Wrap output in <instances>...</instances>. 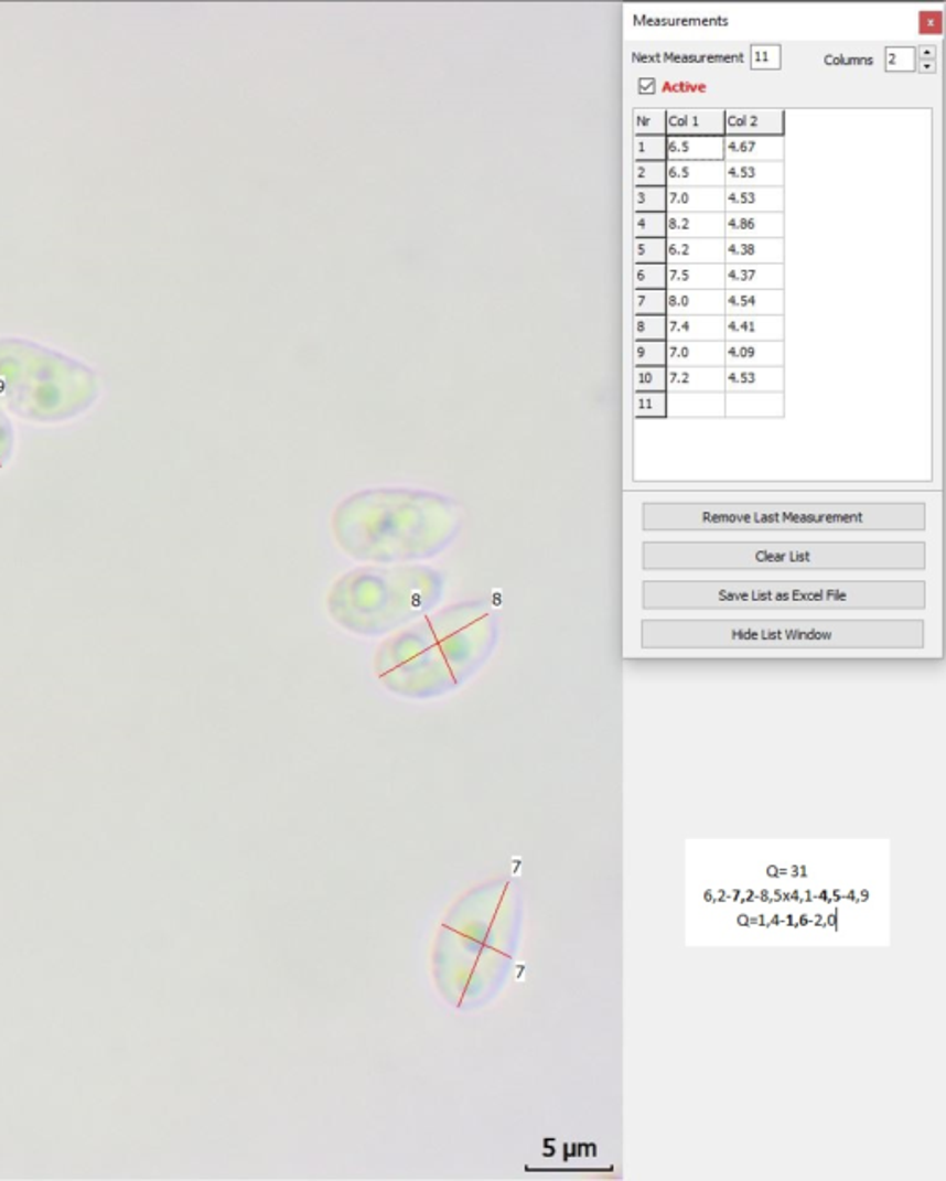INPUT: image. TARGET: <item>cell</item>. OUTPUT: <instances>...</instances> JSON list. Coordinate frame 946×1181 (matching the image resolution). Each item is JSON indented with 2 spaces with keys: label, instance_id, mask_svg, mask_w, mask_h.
<instances>
[{
  "label": "cell",
  "instance_id": "6da1fadb",
  "mask_svg": "<svg viewBox=\"0 0 946 1181\" xmlns=\"http://www.w3.org/2000/svg\"><path fill=\"white\" fill-rule=\"evenodd\" d=\"M644 651H923V618H644Z\"/></svg>",
  "mask_w": 946,
  "mask_h": 1181
},
{
  "label": "cell",
  "instance_id": "7a4b0ae2",
  "mask_svg": "<svg viewBox=\"0 0 946 1181\" xmlns=\"http://www.w3.org/2000/svg\"><path fill=\"white\" fill-rule=\"evenodd\" d=\"M645 612H923L924 579H645Z\"/></svg>",
  "mask_w": 946,
  "mask_h": 1181
},
{
  "label": "cell",
  "instance_id": "3957f363",
  "mask_svg": "<svg viewBox=\"0 0 946 1181\" xmlns=\"http://www.w3.org/2000/svg\"><path fill=\"white\" fill-rule=\"evenodd\" d=\"M644 571H926L924 540H645Z\"/></svg>",
  "mask_w": 946,
  "mask_h": 1181
},
{
  "label": "cell",
  "instance_id": "277c9868",
  "mask_svg": "<svg viewBox=\"0 0 946 1181\" xmlns=\"http://www.w3.org/2000/svg\"><path fill=\"white\" fill-rule=\"evenodd\" d=\"M497 642L499 616L491 603L459 601L383 640L374 656V675L401 699H440L480 674Z\"/></svg>",
  "mask_w": 946,
  "mask_h": 1181
},
{
  "label": "cell",
  "instance_id": "5b68a950",
  "mask_svg": "<svg viewBox=\"0 0 946 1181\" xmlns=\"http://www.w3.org/2000/svg\"><path fill=\"white\" fill-rule=\"evenodd\" d=\"M644 533H924V502H644Z\"/></svg>",
  "mask_w": 946,
  "mask_h": 1181
},
{
  "label": "cell",
  "instance_id": "8992f818",
  "mask_svg": "<svg viewBox=\"0 0 946 1181\" xmlns=\"http://www.w3.org/2000/svg\"><path fill=\"white\" fill-rule=\"evenodd\" d=\"M464 508L426 488L377 486L336 503L331 533L343 554L368 565H418L455 544Z\"/></svg>",
  "mask_w": 946,
  "mask_h": 1181
},
{
  "label": "cell",
  "instance_id": "52a82bcc",
  "mask_svg": "<svg viewBox=\"0 0 946 1181\" xmlns=\"http://www.w3.org/2000/svg\"><path fill=\"white\" fill-rule=\"evenodd\" d=\"M444 571L423 565H368L331 584L325 609L346 633L377 638L433 612L445 594Z\"/></svg>",
  "mask_w": 946,
  "mask_h": 1181
},
{
  "label": "cell",
  "instance_id": "ba28073f",
  "mask_svg": "<svg viewBox=\"0 0 946 1181\" xmlns=\"http://www.w3.org/2000/svg\"><path fill=\"white\" fill-rule=\"evenodd\" d=\"M100 377L86 363L26 339H0V406L35 423L69 422L97 404Z\"/></svg>",
  "mask_w": 946,
  "mask_h": 1181
},
{
  "label": "cell",
  "instance_id": "9c48e42d",
  "mask_svg": "<svg viewBox=\"0 0 946 1181\" xmlns=\"http://www.w3.org/2000/svg\"><path fill=\"white\" fill-rule=\"evenodd\" d=\"M724 138V109H666V138Z\"/></svg>",
  "mask_w": 946,
  "mask_h": 1181
},
{
  "label": "cell",
  "instance_id": "30bf717a",
  "mask_svg": "<svg viewBox=\"0 0 946 1181\" xmlns=\"http://www.w3.org/2000/svg\"><path fill=\"white\" fill-rule=\"evenodd\" d=\"M724 136H784L782 109H724Z\"/></svg>",
  "mask_w": 946,
  "mask_h": 1181
},
{
  "label": "cell",
  "instance_id": "8fae6325",
  "mask_svg": "<svg viewBox=\"0 0 946 1181\" xmlns=\"http://www.w3.org/2000/svg\"><path fill=\"white\" fill-rule=\"evenodd\" d=\"M784 265H724V291H784Z\"/></svg>",
  "mask_w": 946,
  "mask_h": 1181
},
{
  "label": "cell",
  "instance_id": "7c38bea8",
  "mask_svg": "<svg viewBox=\"0 0 946 1181\" xmlns=\"http://www.w3.org/2000/svg\"><path fill=\"white\" fill-rule=\"evenodd\" d=\"M784 316H724V343H784Z\"/></svg>",
  "mask_w": 946,
  "mask_h": 1181
},
{
  "label": "cell",
  "instance_id": "4fadbf2b",
  "mask_svg": "<svg viewBox=\"0 0 946 1181\" xmlns=\"http://www.w3.org/2000/svg\"><path fill=\"white\" fill-rule=\"evenodd\" d=\"M724 239H784V213H724Z\"/></svg>",
  "mask_w": 946,
  "mask_h": 1181
},
{
  "label": "cell",
  "instance_id": "5bb4252c",
  "mask_svg": "<svg viewBox=\"0 0 946 1181\" xmlns=\"http://www.w3.org/2000/svg\"><path fill=\"white\" fill-rule=\"evenodd\" d=\"M724 187H784V161H724Z\"/></svg>",
  "mask_w": 946,
  "mask_h": 1181
},
{
  "label": "cell",
  "instance_id": "9a60e30c",
  "mask_svg": "<svg viewBox=\"0 0 946 1181\" xmlns=\"http://www.w3.org/2000/svg\"><path fill=\"white\" fill-rule=\"evenodd\" d=\"M666 239H724V213H666Z\"/></svg>",
  "mask_w": 946,
  "mask_h": 1181
},
{
  "label": "cell",
  "instance_id": "2e32d148",
  "mask_svg": "<svg viewBox=\"0 0 946 1181\" xmlns=\"http://www.w3.org/2000/svg\"><path fill=\"white\" fill-rule=\"evenodd\" d=\"M666 291H724V265H666Z\"/></svg>",
  "mask_w": 946,
  "mask_h": 1181
},
{
  "label": "cell",
  "instance_id": "e0dca14e",
  "mask_svg": "<svg viewBox=\"0 0 946 1181\" xmlns=\"http://www.w3.org/2000/svg\"><path fill=\"white\" fill-rule=\"evenodd\" d=\"M666 187H724V161H667Z\"/></svg>",
  "mask_w": 946,
  "mask_h": 1181
},
{
  "label": "cell",
  "instance_id": "ac0fdd59",
  "mask_svg": "<svg viewBox=\"0 0 946 1181\" xmlns=\"http://www.w3.org/2000/svg\"><path fill=\"white\" fill-rule=\"evenodd\" d=\"M784 359V343H724V368H776Z\"/></svg>",
  "mask_w": 946,
  "mask_h": 1181
},
{
  "label": "cell",
  "instance_id": "d6986e66",
  "mask_svg": "<svg viewBox=\"0 0 946 1181\" xmlns=\"http://www.w3.org/2000/svg\"><path fill=\"white\" fill-rule=\"evenodd\" d=\"M784 291H724V316H784Z\"/></svg>",
  "mask_w": 946,
  "mask_h": 1181
},
{
  "label": "cell",
  "instance_id": "ffe728a7",
  "mask_svg": "<svg viewBox=\"0 0 946 1181\" xmlns=\"http://www.w3.org/2000/svg\"><path fill=\"white\" fill-rule=\"evenodd\" d=\"M666 366L669 368H724V343L666 341Z\"/></svg>",
  "mask_w": 946,
  "mask_h": 1181
},
{
  "label": "cell",
  "instance_id": "44dd1931",
  "mask_svg": "<svg viewBox=\"0 0 946 1181\" xmlns=\"http://www.w3.org/2000/svg\"><path fill=\"white\" fill-rule=\"evenodd\" d=\"M784 187H724V213H784Z\"/></svg>",
  "mask_w": 946,
  "mask_h": 1181
},
{
  "label": "cell",
  "instance_id": "7402d4cb",
  "mask_svg": "<svg viewBox=\"0 0 946 1181\" xmlns=\"http://www.w3.org/2000/svg\"><path fill=\"white\" fill-rule=\"evenodd\" d=\"M784 239H724V265H784Z\"/></svg>",
  "mask_w": 946,
  "mask_h": 1181
},
{
  "label": "cell",
  "instance_id": "603a6c76",
  "mask_svg": "<svg viewBox=\"0 0 946 1181\" xmlns=\"http://www.w3.org/2000/svg\"><path fill=\"white\" fill-rule=\"evenodd\" d=\"M724 393L784 394V366L724 368Z\"/></svg>",
  "mask_w": 946,
  "mask_h": 1181
},
{
  "label": "cell",
  "instance_id": "cb8c5ba5",
  "mask_svg": "<svg viewBox=\"0 0 946 1181\" xmlns=\"http://www.w3.org/2000/svg\"><path fill=\"white\" fill-rule=\"evenodd\" d=\"M666 341L724 343V316H666Z\"/></svg>",
  "mask_w": 946,
  "mask_h": 1181
},
{
  "label": "cell",
  "instance_id": "d4e9b609",
  "mask_svg": "<svg viewBox=\"0 0 946 1181\" xmlns=\"http://www.w3.org/2000/svg\"><path fill=\"white\" fill-rule=\"evenodd\" d=\"M784 136L729 138L724 136V161H784Z\"/></svg>",
  "mask_w": 946,
  "mask_h": 1181
},
{
  "label": "cell",
  "instance_id": "484cf974",
  "mask_svg": "<svg viewBox=\"0 0 946 1181\" xmlns=\"http://www.w3.org/2000/svg\"><path fill=\"white\" fill-rule=\"evenodd\" d=\"M666 213H724V187H666Z\"/></svg>",
  "mask_w": 946,
  "mask_h": 1181
},
{
  "label": "cell",
  "instance_id": "4316f807",
  "mask_svg": "<svg viewBox=\"0 0 946 1181\" xmlns=\"http://www.w3.org/2000/svg\"><path fill=\"white\" fill-rule=\"evenodd\" d=\"M666 265H724V239H666Z\"/></svg>",
  "mask_w": 946,
  "mask_h": 1181
},
{
  "label": "cell",
  "instance_id": "83f0119b",
  "mask_svg": "<svg viewBox=\"0 0 946 1181\" xmlns=\"http://www.w3.org/2000/svg\"><path fill=\"white\" fill-rule=\"evenodd\" d=\"M666 316H724V291H666Z\"/></svg>",
  "mask_w": 946,
  "mask_h": 1181
},
{
  "label": "cell",
  "instance_id": "f1b7e54d",
  "mask_svg": "<svg viewBox=\"0 0 946 1181\" xmlns=\"http://www.w3.org/2000/svg\"><path fill=\"white\" fill-rule=\"evenodd\" d=\"M666 393L723 394L724 368H669Z\"/></svg>",
  "mask_w": 946,
  "mask_h": 1181
},
{
  "label": "cell",
  "instance_id": "f546056e",
  "mask_svg": "<svg viewBox=\"0 0 946 1181\" xmlns=\"http://www.w3.org/2000/svg\"><path fill=\"white\" fill-rule=\"evenodd\" d=\"M667 161H724V138H667Z\"/></svg>",
  "mask_w": 946,
  "mask_h": 1181
},
{
  "label": "cell",
  "instance_id": "4dcf8cb0",
  "mask_svg": "<svg viewBox=\"0 0 946 1181\" xmlns=\"http://www.w3.org/2000/svg\"><path fill=\"white\" fill-rule=\"evenodd\" d=\"M633 128L634 136H666V109H634Z\"/></svg>",
  "mask_w": 946,
  "mask_h": 1181
},
{
  "label": "cell",
  "instance_id": "1f68e13d",
  "mask_svg": "<svg viewBox=\"0 0 946 1181\" xmlns=\"http://www.w3.org/2000/svg\"><path fill=\"white\" fill-rule=\"evenodd\" d=\"M667 161H634V187H666Z\"/></svg>",
  "mask_w": 946,
  "mask_h": 1181
},
{
  "label": "cell",
  "instance_id": "d6a6232c",
  "mask_svg": "<svg viewBox=\"0 0 946 1181\" xmlns=\"http://www.w3.org/2000/svg\"><path fill=\"white\" fill-rule=\"evenodd\" d=\"M634 239H666V213H634Z\"/></svg>",
  "mask_w": 946,
  "mask_h": 1181
},
{
  "label": "cell",
  "instance_id": "836d02e7",
  "mask_svg": "<svg viewBox=\"0 0 946 1181\" xmlns=\"http://www.w3.org/2000/svg\"><path fill=\"white\" fill-rule=\"evenodd\" d=\"M634 291H666V265H634Z\"/></svg>",
  "mask_w": 946,
  "mask_h": 1181
},
{
  "label": "cell",
  "instance_id": "e575fe53",
  "mask_svg": "<svg viewBox=\"0 0 946 1181\" xmlns=\"http://www.w3.org/2000/svg\"><path fill=\"white\" fill-rule=\"evenodd\" d=\"M634 393H666V366H634Z\"/></svg>",
  "mask_w": 946,
  "mask_h": 1181
},
{
  "label": "cell",
  "instance_id": "d590c367",
  "mask_svg": "<svg viewBox=\"0 0 946 1181\" xmlns=\"http://www.w3.org/2000/svg\"><path fill=\"white\" fill-rule=\"evenodd\" d=\"M666 136H634V161H667Z\"/></svg>",
  "mask_w": 946,
  "mask_h": 1181
},
{
  "label": "cell",
  "instance_id": "8d00e7d4",
  "mask_svg": "<svg viewBox=\"0 0 946 1181\" xmlns=\"http://www.w3.org/2000/svg\"><path fill=\"white\" fill-rule=\"evenodd\" d=\"M634 341H666V316L634 314Z\"/></svg>",
  "mask_w": 946,
  "mask_h": 1181
},
{
  "label": "cell",
  "instance_id": "74e56055",
  "mask_svg": "<svg viewBox=\"0 0 946 1181\" xmlns=\"http://www.w3.org/2000/svg\"><path fill=\"white\" fill-rule=\"evenodd\" d=\"M667 393H634V418H666Z\"/></svg>",
  "mask_w": 946,
  "mask_h": 1181
},
{
  "label": "cell",
  "instance_id": "f35d334b",
  "mask_svg": "<svg viewBox=\"0 0 946 1181\" xmlns=\"http://www.w3.org/2000/svg\"><path fill=\"white\" fill-rule=\"evenodd\" d=\"M634 265H666V239H634Z\"/></svg>",
  "mask_w": 946,
  "mask_h": 1181
},
{
  "label": "cell",
  "instance_id": "ab89813d",
  "mask_svg": "<svg viewBox=\"0 0 946 1181\" xmlns=\"http://www.w3.org/2000/svg\"><path fill=\"white\" fill-rule=\"evenodd\" d=\"M634 213H666V187H634Z\"/></svg>",
  "mask_w": 946,
  "mask_h": 1181
},
{
  "label": "cell",
  "instance_id": "60d3db41",
  "mask_svg": "<svg viewBox=\"0 0 946 1181\" xmlns=\"http://www.w3.org/2000/svg\"><path fill=\"white\" fill-rule=\"evenodd\" d=\"M634 366H666V341H634Z\"/></svg>",
  "mask_w": 946,
  "mask_h": 1181
},
{
  "label": "cell",
  "instance_id": "b9f144b4",
  "mask_svg": "<svg viewBox=\"0 0 946 1181\" xmlns=\"http://www.w3.org/2000/svg\"><path fill=\"white\" fill-rule=\"evenodd\" d=\"M915 65H917L915 46H888L885 49L888 73H915Z\"/></svg>",
  "mask_w": 946,
  "mask_h": 1181
},
{
  "label": "cell",
  "instance_id": "7bdbcfd3",
  "mask_svg": "<svg viewBox=\"0 0 946 1181\" xmlns=\"http://www.w3.org/2000/svg\"><path fill=\"white\" fill-rule=\"evenodd\" d=\"M782 67L781 45L751 46V69L778 71Z\"/></svg>",
  "mask_w": 946,
  "mask_h": 1181
},
{
  "label": "cell",
  "instance_id": "ee69618b",
  "mask_svg": "<svg viewBox=\"0 0 946 1181\" xmlns=\"http://www.w3.org/2000/svg\"><path fill=\"white\" fill-rule=\"evenodd\" d=\"M634 314L666 316V291H634Z\"/></svg>",
  "mask_w": 946,
  "mask_h": 1181
},
{
  "label": "cell",
  "instance_id": "f6af8a7d",
  "mask_svg": "<svg viewBox=\"0 0 946 1181\" xmlns=\"http://www.w3.org/2000/svg\"><path fill=\"white\" fill-rule=\"evenodd\" d=\"M13 450H15V431L7 412L0 407V470L7 469L8 463L12 461Z\"/></svg>",
  "mask_w": 946,
  "mask_h": 1181
},
{
  "label": "cell",
  "instance_id": "bcb514c9",
  "mask_svg": "<svg viewBox=\"0 0 946 1181\" xmlns=\"http://www.w3.org/2000/svg\"><path fill=\"white\" fill-rule=\"evenodd\" d=\"M918 34H921V35H940V34H943V13H940V12H921V13H918Z\"/></svg>",
  "mask_w": 946,
  "mask_h": 1181
},
{
  "label": "cell",
  "instance_id": "7dc6e473",
  "mask_svg": "<svg viewBox=\"0 0 946 1181\" xmlns=\"http://www.w3.org/2000/svg\"><path fill=\"white\" fill-rule=\"evenodd\" d=\"M707 84H694V82H664L662 93H707Z\"/></svg>",
  "mask_w": 946,
  "mask_h": 1181
},
{
  "label": "cell",
  "instance_id": "c3c4849f",
  "mask_svg": "<svg viewBox=\"0 0 946 1181\" xmlns=\"http://www.w3.org/2000/svg\"><path fill=\"white\" fill-rule=\"evenodd\" d=\"M915 56L918 57V62H935L937 49H935V45L915 46Z\"/></svg>",
  "mask_w": 946,
  "mask_h": 1181
},
{
  "label": "cell",
  "instance_id": "681fc988",
  "mask_svg": "<svg viewBox=\"0 0 946 1181\" xmlns=\"http://www.w3.org/2000/svg\"><path fill=\"white\" fill-rule=\"evenodd\" d=\"M915 71H917V73H921V75H935V71H937V63L917 62V65H915Z\"/></svg>",
  "mask_w": 946,
  "mask_h": 1181
}]
</instances>
